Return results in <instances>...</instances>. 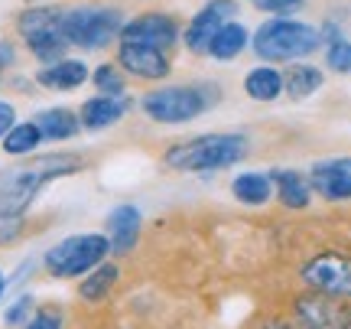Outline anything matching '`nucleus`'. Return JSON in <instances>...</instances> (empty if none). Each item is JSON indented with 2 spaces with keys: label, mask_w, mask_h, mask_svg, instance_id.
Returning <instances> with one entry per match:
<instances>
[{
  "label": "nucleus",
  "mask_w": 351,
  "mask_h": 329,
  "mask_svg": "<svg viewBox=\"0 0 351 329\" xmlns=\"http://www.w3.org/2000/svg\"><path fill=\"white\" fill-rule=\"evenodd\" d=\"M117 277H121V267L101 261L95 271H88L85 277H82V284H78V297L88 300V304H98V300H104V297H111Z\"/></svg>",
  "instance_id": "nucleus-19"
},
{
  "label": "nucleus",
  "mask_w": 351,
  "mask_h": 329,
  "mask_svg": "<svg viewBox=\"0 0 351 329\" xmlns=\"http://www.w3.org/2000/svg\"><path fill=\"white\" fill-rule=\"evenodd\" d=\"M244 46H247V30H244L241 23H225L221 30H218V36L212 39L208 52H212L215 59L228 63V59L241 56V52H244Z\"/></svg>",
  "instance_id": "nucleus-23"
},
{
  "label": "nucleus",
  "mask_w": 351,
  "mask_h": 329,
  "mask_svg": "<svg viewBox=\"0 0 351 329\" xmlns=\"http://www.w3.org/2000/svg\"><path fill=\"white\" fill-rule=\"evenodd\" d=\"M244 91L251 95L254 102H274L283 95V76L270 69V65H261V69H251L247 78H244Z\"/></svg>",
  "instance_id": "nucleus-20"
},
{
  "label": "nucleus",
  "mask_w": 351,
  "mask_h": 329,
  "mask_svg": "<svg viewBox=\"0 0 351 329\" xmlns=\"http://www.w3.org/2000/svg\"><path fill=\"white\" fill-rule=\"evenodd\" d=\"M140 225H143V218H140L137 205H117V209H111V216H108L111 251H117V254L134 251V245L140 238Z\"/></svg>",
  "instance_id": "nucleus-14"
},
{
  "label": "nucleus",
  "mask_w": 351,
  "mask_h": 329,
  "mask_svg": "<svg viewBox=\"0 0 351 329\" xmlns=\"http://www.w3.org/2000/svg\"><path fill=\"white\" fill-rule=\"evenodd\" d=\"M309 186H313V192L326 196L332 203L351 199V157L315 163L313 170H309Z\"/></svg>",
  "instance_id": "nucleus-12"
},
{
  "label": "nucleus",
  "mask_w": 351,
  "mask_h": 329,
  "mask_svg": "<svg viewBox=\"0 0 351 329\" xmlns=\"http://www.w3.org/2000/svg\"><path fill=\"white\" fill-rule=\"evenodd\" d=\"M270 183L276 186V196L287 209H306L309 199H313V186L309 179L296 173V170H274L270 173Z\"/></svg>",
  "instance_id": "nucleus-17"
},
{
  "label": "nucleus",
  "mask_w": 351,
  "mask_h": 329,
  "mask_svg": "<svg viewBox=\"0 0 351 329\" xmlns=\"http://www.w3.org/2000/svg\"><path fill=\"white\" fill-rule=\"evenodd\" d=\"M23 235V216H3L0 212V245H10Z\"/></svg>",
  "instance_id": "nucleus-29"
},
{
  "label": "nucleus",
  "mask_w": 351,
  "mask_h": 329,
  "mask_svg": "<svg viewBox=\"0 0 351 329\" xmlns=\"http://www.w3.org/2000/svg\"><path fill=\"white\" fill-rule=\"evenodd\" d=\"M261 10L274 13V16H289V13H296L302 7V0H254Z\"/></svg>",
  "instance_id": "nucleus-30"
},
{
  "label": "nucleus",
  "mask_w": 351,
  "mask_h": 329,
  "mask_svg": "<svg viewBox=\"0 0 351 329\" xmlns=\"http://www.w3.org/2000/svg\"><path fill=\"white\" fill-rule=\"evenodd\" d=\"M95 89L101 91V95H111V98H124V89H127V82L124 76H121V69L117 65H101V69H95Z\"/></svg>",
  "instance_id": "nucleus-25"
},
{
  "label": "nucleus",
  "mask_w": 351,
  "mask_h": 329,
  "mask_svg": "<svg viewBox=\"0 0 351 329\" xmlns=\"http://www.w3.org/2000/svg\"><path fill=\"white\" fill-rule=\"evenodd\" d=\"M261 329H296V323H287V319H267Z\"/></svg>",
  "instance_id": "nucleus-32"
},
{
  "label": "nucleus",
  "mask_w": 351,
  "mask_h": 329,
  "mask_svg": "<svg viewBox=\"0 0 351 329\" xmlns=\"http://www.w3.org/2000/svg\"><path fill=\"white\" fill-rule=\"evenodd\" d=\"M251 43L254 52L267 63H289V59H302V56L315 52L322 36H319L315 26L296 23V20H287V16H274V20L257 26Z\"/></svg>",
  "instance_id": "nucleus-3"
},
{
  "label": "nucleus",
  "mask_w": 351,
  "mask_h": 329,
  "mask_svg": "<svg viewBox=\"0 0 351 329\" xmlns=\"http://www.w3.org/2000/svg\"><path fill=\"white\" fill-rule=\"evenodd\" d=\"M85 78H88L85 63H78V59H59V63H49L46 69H39L36 82L43 89H52V91H72Z\"/></svg>",
  "instance_id": "nucleus-15"
},
{
  "label": "nucleus",
  "mask_w": 351,
  "mask_h": 329,
  "mask_svg": "<svg viewBox=\"0 0 351 329\" xmlns=\"http://www.w3.org/2000/svg\"><path fill=\"white\" fill-rule=\"evenodd\" d=\"M65 39L82 49H104L114 36H121L124 16L114 7H72L62 10Z\"/></svg>",
  "instance_id": "nucleus-5"
},
{
  "label": "nucleus",
  "mask_w": 351,
  "mask_h": 329,
  "mask_svg": "<svg viewBox=\"0 0 351 329\" xmlns=\"http://www.w3.org/2000/svg\"><path fill=\"white\" fill-rule=\"evenodd\" d=\"M39 140H43V134H39L36 121H23V124H13L10 131H7V137H3V150L13 153V157H23V153L36 150Z\"/></svg>",
  "instance_id": "nucleus-24"
},
{
  "label": "nucleus",
  "mask_w": 351,
  "mask_h": 329,
  "mask_svg": "<svg viewBox=\"0 0 351 329\" xmlns=\"http://www.w3.org/2000/svg\"><path fill=\"white\" fill-rule=\"evenodd\" d=\"M117 63H121V69H127L130 76H137V78H166L169 76L166 52L153 49V46H140V43H121Z\"/></svg>",
  "instance_id": "nucleus-13"
},
{
  "label": "nucleus",
  "mask_w": 351,
  "mask_h": 329,
  "mask_svg": "<svg viewBox=\"0 0 351 329\" xmlns=\"http://www.w3.org/2000/svg\"><path fill=\"white\" fill-rule=\"evenodd\" d=\"M23 329H62V313L52 310V306H43V310H36L29 317V323Z\"/></svg>",
  "instance_id": "nucleus-28"
},
{
  "label": "nucleus",
  "mask_w": 351,
  "mask_h": 329,
  "mask_svg": "<svg viewBox=\"0 0 351 329\" xmlns=\"http://www.w3.org/2000/svg\"><path fill=\"white\" fill-rule=\"evenodd\" d=\"M78 170H82L78 153H46V157H33L20 166L0 170V212L3 216H23L29 203L36 199V192L49 179L69 177Z\"/></svg>",
  "instance_id": "nucleus-1"
},
{
  "label": "nucleus",
  "mask_w": 351,
  "mask_h": 329,
  "mask_svg": "<svg viewBox=\"0 0 351 329\" xmlns=\"http://www.w3.org/2000/svg\"><path fill=\"white\" fill-rule=\"evenodd\" d=\"M251 150V140L244 134H202V137L182 140L166 150V166L173 170H225L241 163Z\"/></svg>",
  "instance_id": "nucleus-2"
},
{
  "label": "nucleus",
  "mask_w": 351,
  "mask_h": 329,
  "mask_svg": "<svg viewBox=\"0 0 351 329\" xmlns=\"http://www.w3.org/2000/svg\"><path fill=\"white\" fill-rule=\"evenodd\" d=\"M296 329H351V304L341 297L306 291L293 300Z\"/></svg>",
  "instance_id": "nucleus-8"
},
{
  "label": "nucleus",
  "mask_w": 351,
  "mask_h": 329,
  "mask_svg": "<svg viewBox=\"0 0 351 329\" xmlns=\"http://www.w3.org/2000/svg\"><path fill=\"white\" fill-rule=\"evenodd\" d=\"M36 127H39V134H43V140H69L78 134L82 121L69 108H46V111L36 114Z\"/></svg>",
  "instance_id": "nucleus-18"
},
{
  "label": "nucleus",
  "mask_w": 351,
  "mask_h": 329,
  "mask_svg": "<svg viewBox=\"0 0 351 329\" xmlns=\"http://www.w3.org/2000/svg\"><path fill=\"white\" fill-rule=\"evenodd\" d=\"M3 291H7V280H3V274H0V297H3Z\"/></svg>",
  "instance_id": "nucleus-33"
},
{
  "label": "nucleus",
  "mask_w": 351,
  "mask_h": 329,
  "mask_svg": "<svg viewBox=\"0 0 351 329\" xmlns=\"http://www.w3.org/2000/svg\"><path fill=\"white\" fill-rule=\"evenodd\" d=\"M238 13V3L234 0H208L205 10H199V16L189 23L186 30V46L192 52H208L212 39L218 36V30L225 23H231V16Z\"/></svg>",
  "instance_id": "nucleus-11"
},
{
  "label": "nucleus",
  "mask_w": 351,
  "mask_h": 329,
  "mask_svg": "<svg viewBox=\"0 0 351 329\" xmlns=\"http://www.w3.org/2000/svg\"><path fill=\"white\" fill-rule=\"evenodd\" d=\"M231 192L244 205H263L274 196V183H270V177H263V173H241L231 183Z\"/></svg>",
  "instance_id": "nucleus-21"
},
{
  "label": "nucleus",
  "mask_w": 351,
  "mask_h": 329,
  "mask_svg": "<svg viewBox=\"0 0 351 329\" xmlns=\"http://www.w3.org/2000/svg\"><path fill=\"white\" fill-rule=\"evenodd\" d=\"M124 114H127V102H124V98L98 95V98H88V102L82 104L78 121H82V127H88V131H101V127L117 124Z\"/></svg>",
  "instance_id": "nucleus-16"
},
{
  "label": "nucleus",
  "mask_w": 351,
  "mask_h": 329,
  "mask_svg": "<svg viewBox=\"0 0 351 329\" xmlns=\"http://www.w3.org/2000/svg\"><path fill=\"white\" fill-rule=\"evenodd\" d=\"M300 277L309 291L351 300V258H345V254H335V251L315 254L313 261L302 264Z\"/></svg>",
  "instance_id": "nucleus-9"
},
{
  "label": "nucleus",
  "mask_w": 351,
  "mask_h": 329,
  "mask_svg": "<svg viewBox=\"0 0 351 329\" xmlns=\"http://www.w3.org/2000/svg\"><path fill=\"white\" fill-rule=\"evenodd\" d=\"M16 124V114H13V104L0 102V140L7 137V131Z\"/></svg>",
  "instance_id": "nucleus-31"
},
{
  "label": "nucleus",
  "mask_w": 351,
  "mask_h": 329,
  "mask_svg": "<svg viewBox=\"0 0 351 329\" xmlns=\"http://www.w3.org/2000/svg\"><path fill=\"white\" fill-rule=\"evenodd\" d=\"M176 39H179V26L166 13H143L121 30V43H140V46H153L163 52L176 46Z\"/></svg>",
  "instance_id": "nucleus-10"
},
{
  "label": "nucleus",
  "mask_w": 351,
  "mask_h": 329,
  "mask_svg": "<svg viewBox=\"0 0 351 329\" xmlns=\"http://www.w3.org/2000/svg\"><path fill=\"white\" fill-rule=\"evenodd\" d=\"M108 251H111V241L104 235H72L49 248L43 264L52 277H82L88 271H95L108 258Z\"/></svg>",
  "instance_id": "nucleus-6"
},
{
  "label": "nucleus",
  "mask_w": 351,
  "mask_h": 329,
  "mask_svg": "<svg viewBox=\"0 0 351 329\" xmlns=\"http://www.w3.org/2000/svg\"><path fill=\"white\" fill-rule=\"evenodd\" d=\"M218 102L215 85H173V89H156L143 98V111L156 124H186L192 117L205 114Z\"/></svg>",
  "instance_id": "nucleus-4"
},
{
  "label": "nucleus",
  "mask_w": 351,
  "mask_h": 329,
  "mask_svg": "<svg viewBox=\"0 0 351 329\" xmlns=\"http://www.w3.org/2000/svg\"><path fill=\"white\" fill-rule=\"evenodd\" d=\"M16 26H20V36L26 39V46L33 49L36 59H43V63L65 59L69 39H65V30H62V10H56V7H33V10L20 13Z\"/></svg>",
  "instance_id": "nucleus-7"
},
{
  "label": "nucleus",
  "mask_w": 351,
  "mask_h": 329,
  "mask_svg": "<svg viewBox=\"0 0 351 329\" xmlns=\"http://www.w3.org/2000/svg\"><path fill=\"white\" fill-rule=\"evenodd\" d=\"M283 89H287L289 98L302 102V98H309V95H315L322 89V72L313 69V65H293L283 76Z\"/></svg>",
  "instance_id": "nucleus-22"
},
{
  "label": "nucleus",
  "mask_w": 351,
  "mask_h": 329,
  "mask_svg": "<svg viewBox=\"0 0 351 329\" xmlns=\"http://www.w3.org/2000/svg\"><path fill=\"white\" fill-rule=\"evenodd\" d=\"M326 63H328V69H332V72L348 76V72H351V43H348V39H335V43H328Z\"/></svg>",
  "instance_id": "nucleus-26"
},
{
  "label": "nucleus",
  "mask_w": 351,
  "mask_h": 329,
  "mask_svg": "<svg viewBox=\"0 0 351 329\" xmlns=\"http://www.w3.org/2000/svg\"><path fill=\"white\" fill-rule=\"evenodd\" d=\"M33 293H20L16 300H13L10 306H7V317H3V323L7 326H26L29 323V317H33Z\"/></svg>",
  "instance_id": "nucleus-27"
}]
</instances>
